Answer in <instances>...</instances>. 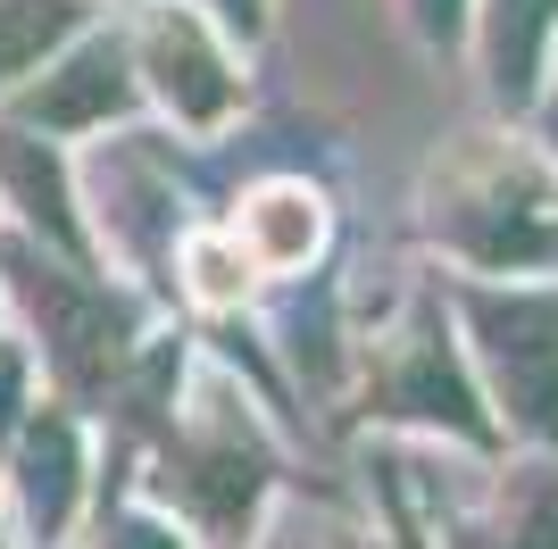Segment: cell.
Masks as SVG:
<instances>
[{
    "label": "cell",
    "instance_id": "1",
    "mask_svg": "<svg viewBox=\"0 0 558 549\" xmlns=\"http://www.w3.org/2000/svg\"><path fill=\"white\" fill-rule=\"evenodd\" d=\"M434 225L475 267H542V258H558V183L534 159H492L484 175L442 192Z\"/></svg>",
    "mask_w": 558,
    "mask_h": 549
},
{
    "label": "cell",
    "instance_id": "2",
    "mask_svg": "<svg viewBox=\"0 0 558 549\" xmlns=\"http://www.w3.org/2000/svg\"><path fill=\"white\" fill-rule=\"evenodd\" d=\"M466 317L500 408L525 434L558 441V292H466Z\"/></svg>",
    "mask_w": 558,
    "mask_h": 549
},
{
    "label": "cell",
    "instance_id": "3",
    "mask_svg": "<svg viewBox=\"0 0 558 549\" xmlns=\"http://www.w3.org/2000/svg\"><path fill=\"white\" fill-rule=\"evenodd\" d=\"M25 300L43 308V342L59 358L68 383H109L125 366V333H134V308L109 292V283H84V274H59V267H34V251H9Z\"/></svg>",
    "mask_w": 558,
    "mask_h": 549
},
{
    "label": "cell",
    "instance_id": "4",
    "mask_svg": "<svg viewBox=\"0 0 558 549\" xmlns=\"http://www.w3.org/2000/svg\"><path fill=\"white\" fill-rule=\"evenodd\" d=\"M375 408L384 416H425V425H450L466 441H492L484 408H475V383L459 375V358L442 350V325L417 317L409 333H392L384 350V375H375Z\"/></svg>",
    "mask_w": 558,
    "mask_h": 549
},
{
    "label": "cell",
    "instance_id": "5",
    "mask_svg": "<svg viewBox=\"0 0 558 549\" xmlns=\"http://www.w3.org/2000/svg\"><path fill=\"white\" fill-rule=\"evenodd\" d=\"M142 75L159 84V100L184 125H217L233 109V68L192 9H159V17L142 25Z\"/></svg>",
    "mask_w": 558,
    "mask_h": 549
},
{
    "label": "cell",
    "instance_id": "6",
    "mask_svg": "<svg viewBox=\"0 0 558 549\" xmlns=\"http://www.w3.org/2000/svg\"><path fill=\"white\" fill-rule=\"evenodd\" d=\"M258 483H267V475H258V457L242 450V425H226V416L167 457V500H184L192 516L217 525V533H242V525H251Z\"/></svg>",
    "mask_w": 558,
    "mask_h": 549
},
{
    "label": "cell",
    "instance_id": "7",
    "mask_svg": "<svg viewBox=\"0 0 558 549\" xmlns=\"http://www.w3.org/2000/svg\"><path fill=\"white\" fill-rule=\"evenodd\" d=\"M125 100H134V84H125V50H117V42H84L68 68H50L43 84L25 91V117H34L43 134H84V125H109Z\"/></svg>",
    "mask_w": 558,
    "mask_h": 549
},
{
    "label": "cell",
    "instance_id": "8",
    "mask_svg": "<svg viewBox=\"0 0 558 549\" xmlns=\"http://www.w3.org/2000/svg\"><path fill=\"white\" fill-rule=\"evenodd\" d=\"M17 491L34 533H59L75 508V425L68 416H25L17 434Z\"/></svg>",
    "mask_w": 558,
    "mask_h": 549
},
{
    "label": "cell",
    "instance_id": "9",
    "mask_svg": "<svg viewBox=\"0 0 558 549\" xmlns=\"http://www.w3.org/2000/svg\"><path fill=\"white\" fill-rule=\"evenodd\" d=\"M317 233H326V217H317V200H308L301 183H267V192L242 208V242H251L258 267H308Z\"/></svg>",
    "mask_w": 558,
    "mask_h": 549
},
{
    "label": "cell",
    "instance_id": "10",
    "mask_svg": "<svg viewBox=\"0 0 558 549\" xmlns=\"http://www.w3.org/2000/svg\"><path fill=\"white\" fill-rule=\"evenodd\" d=\"M550 17H558V0H492V84H500V100L534 91Z\"/></svg>",
    "mask_w": 558,
    "mask_h": 549
},
{
    "label": "cell",
    "instance_id": "11",
    "mask_svg": "<svg viewBox=\"0 0 558 549\" xmlns=\"http://www.w3.org/2000/svg\"><path fill=\"white\" fill-rule=\"evenodd\" d=\"M459 549H558V475H517L500 491V516L475 525Z\"/></svg>",
    "mask_w": 558,
    "mask_h": 549
},
{
    "label": "cell",
    "instance_id": "12",
    "mask_svg": "<svg viewBox=\"0 0 558 549\" xmlns=\"http://www.w3.org/2000/svg\"><path fill=\"white\" fill-rule=\"evenodd\" d=\"M0 183L25 200V217H34V225H50V242H59V251H84V225L68 217V183H59V167H50L25 134H0Z\"/></svg>",
    "mask_w": 558,
    "mask_h": 549
},
{
    "label": "cell",
    "instance_id": "13",
    "mask_svg": "<svg viewBox=\"0 0 558 549\" xmlns=\"http://www.w3.org/2000/svg\"><path fill=\"white\" fill-rule=\"evenodd\" d=\"M75 25H84V0H0V84H17Z\"/></svg>",
    "mask_w": 558,
    "mask_h": 549
},
{
    "label": "cell",
    "instance_id": "14",
    "mask_svg": "<svg viewBox=\"0 0 558 549\" xmlns=\"http://www.w3.org/2000/svg\"><path fill=\"white\" fill-rule=\"evenodd\" d=\"M192 267H201V292H209V300H233V292H242V258L217 251V242H201V251H192Z\"/></svg>",
    "mask_w": 558,
    "mask_h": 549
},
{
    "label": "cell",
    "instance_id": "15",
    "mask_svg": "<svg viewBox=\"0 0 558 549\" xmlns=\"http://www.w3.org/2000/svg\"><path fill=\"white\" fill-rule=\"evenodd\" d=\"M17 400H25V358L17 342H0V441L17 434Z\"/></svg>",
    "mask_w": 558,
    "mask_h": 549
},
{
    "label": "cell",
    "instance_id": "16",
    "mask_svg": "<svg viewBox=\"0 0 558 549\" xmlns=\"http://www.w3.org/2000/svg\"><path fill=\"white\" fill-rule=\"evenodd\" d=\"M109 549H175V533L150 525V516H117V525H109Z\"/></svg>",
    "mask_w": 558,
    "mask_h": 549
},
{
    "label": "cell",
    "instance_id": "17",
    "mask_svg": "<svg viewBox=\"0 0 558 549\" xmlns=\"http://www.w3.org/2000/svg\"><path fill=\"white\" fill-rule=\"evenodd\" d=\"M450 17H459V0H425V25H442V34H450Z\"/></svg>",
    "mask_w": 558,
    "mask_h": 549
},
{
    "label": "cell",
    "instance_id": "18",
    "mask_svg": "<svg viewBox=\"0 0 558 549\" xmlns=\"http://www.w3.org/2000/svg\"><path fill=\"white\" fill-rule=\"evenodd\" d=\"M226 17H242V25H258V0H226Z\"/></svg>",
    "mask_w": 558,
    "mask_h": 549
}]
</instances>
